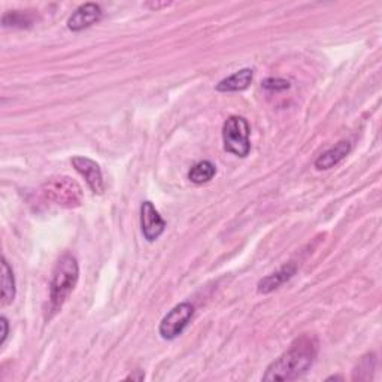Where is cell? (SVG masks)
<instances>
[{
  "label": "cell",
  "instance_id": "cell-1",
  "mask_svg": "<svg viewBox=\"0 0 382 382\" xmlns=\"http://www.w3.org/2000/svg\"><path fill=\"white\" fill-rule=\"evenodd\" d=\"M318 354V339L311 334L297 338L282 355L266 369L263 381H294L303 376Z\"/></svg>",
  "mask_w": 382,
  "mask_h": 382
},
{
  "label": "cell",
  "instance_id": "cell-7",
  "mask_svg": "<svg viewBox=\"0 0 382 382\" xmlns=\"http://www.w3.org/2000/svg\"><path fill=\"white\" fill-rule=\"evenodd\" d=\"M141 227L142 235L148 242H156L166 228V221L149 200H145L141 206Z\"/></svg>",
  "mask_w": 382,
  "mask_h": 382
},
{
  "label": "cell",
  "instance_id": "cell-17",
  "mask_svg": "<svg viewBox=\"0 0 382 382\" xmlns=\"http://www.w3.org/2000/svg\"><path fill=\"white\" fill-rule=\"evenodd\" d=\"M0 326H2V338H0V346H2L6 342L8 338V332H9V326H8V320L5 317L0 318Z\"/></svg>",
  "mask_w": 382,
  "mask_h": 382
},
{
  "label": "cell",
  "instance_id": "cell-9",
  "mask_svg": "<svg viewBox=\"0 0 382 382\" xmlns=\"http://www.w3.org/2000/svg\"><path fill=\"white\" fill-rule=\"evenodd\" d=\"M351 151V144L350 141H341L330 149H327L326 153H322L317 160H315V168L318 170H329L339 165L341 161L350 154Z\"/></svg>",
  "mask_w": 382,
  "mask_h": 382
},
{
  "label": "cell",
  "instance_id": "cell-13",
  "mask_svg": "<svg viewBox=\"0 0 382 382\" xmlns=\"http://www.w3.org/2000/svg\"><path fill=\"white\" fill-rule=\"evenodd\" d=\"M215 173H217V168H215V165L212 163V161L203 160V161H199L198 165H194L190 169L189 179L193 184L202 185V184L210 182L215 177Z\"/></svg>",
  "mask_w": 382,
  "mask_h": 382
},
{
  "label": "cell",
  "instance_id": "cell-2",
  "mask_svg": "<svg viewBox=\"0 0 382 382\" xmlns=\"http://www.w3.org/2000/svg\"><path fill=\"white\" fill-rule=\"evenodd\" d=\"M78 280H79L78 260L72 254H64L55 264L50 284V302L53 312L62 309L67 297L75 290Z\"/></svg>",
  "mask_w": 382,
  "mask_h": 382
},
{
  "label": "cell",
  "instance_id": "cell-19",
  "mask_svg": "<svg viewBox=\"0 0 382 382\" xmlns=\"http://www.w3.org/2000/svg\"><path fill=\"white\" fill-rule=\"evenodd\" d=\"M145 378V375H144V372H141V370H137V375H129V376H127L125 378V381H142Z\"/></svg>",
  "mask_w": 382,
  "mask_h": 382
},
{
  "label": "cell",
  "instance_id": "cell-18",
  "mask_svg": "<svg viewBox=\"0 0 382 382\" xmlns=\"http://www.w3.org/2000/svg\"><path fill=\"white\" fill-rule=\"evenodd\" d=\"M170 5V2H163V4H160V2H149L146 4L148 8H151V9H161V8H168Z\"/></svg>",
  "mask_w": 382,
  "mask_h": 382
},
{
  "label": "cell",
  "instance_id": "cell-20",
  "mask_svg": "<svg viewBox=\"0 0 382 382\" xmlns=\"http://www.w3.org/2000/svg\"><path fill=\"white\" fill-rule=\"evenodd\" d=\"M327 381H342V376H329Z\"/></svg>",
  "mask_w": 382,
  "mask_h": 382
},
{
  "label": "cell",
  "instance_id": "cell-8",
  "mask_svg": "<svg viewBox=\"0 0 382 382\" xmlns=\"http://www.w3.org/2000/svg\"><path fill=\"white\" fill-rule=\"evenodd\" d=\"M102 18V8L97 4L81 5L72 17L67 20V29L72 32H81L93 25H96Z\"/></svg>",
  "mask_w": 382,
  "mask_h": 382
},
{
  "label": "cell",
  "instance_id": "cell-12",
  "mask_svg": "<svg viewBox=\"0 0 382 382\" xmlns=\"http://www.w3.org/2000/svg\"><path fill=\"white\" fill-rule=\"evenodd\" d=\"M17 294V288H15V276L14 271L11 268L8 260L4 257L2 259V294H0V299H2V305H11L14 302Z\"/></svg>",
  "mask_w": 382,
  "mask_h": 382
},
{
  "label": "cell",
  "instance_id": "cell-10",
  "mask_svg": "<svg viewBox=\"0 0 382 382\" xmlns=\"http://www.w3.org/2000/svg\"><path fill=\"white\" fill-rule=\"evenodd\" d=\"M294 273H296V264L293 263L285 264L284 268H281L278 272L260 280V282L257 284V292L260 294H269L273 290H276V288H280L282 284H285L287 281H290Z\"/></svg>",
  "mask_w": 382,
  "mask_h": 382
},
{
  "label": "cell",
  "instance_id": "cell-3",
  "mask_svg": "<svg viewBox=\"0 0 382 382\" xmlns=\"http://www.w3.org/2000/svg\"><path fill=\"white\" fill-rule=\"evenodd\" d=\"M42 194L50 200L67 210H75L84 202V193L81 185L69 177H54L42 185Z\"/></svg>",
  "mask_w": 382,
  "mask_h": 382
},
{
  "label": "cell",
  "instance_id": "cell-6",
  "mask_svg": "<svg viewBox=\"0 0 382 382\" xmlns=\"http://www.w3.org/2000/svg\"><path fill=\"white\" fill-rule=\"evenodd\" d=\"M75 170L84 177L90 190L95 194H103L105 191V181H103L102 169L95 160L83 156H75L72 158Z\"/></svg>",
  "mask_w": 382,
  "mask_h": 382
},
{
  "label": "cell",
  "instance_id": "cell-11",
  "mask_svg": "<svg viewBox=\"0 0 382 382\" xmlns=\"http://www.w3.org/2000/svg\"><path fill=\"white\" fill-rule=\"evenodd\" d=\"M252 78H254L252 69H250V67L240 69V71L235 72L233 75H230V76H227V78L219 81V83L215 87V90L219 91V93L244 91L252 83Z\"/></svg>",
  "mask_w": 382,
  "mask_h": 382
},
{
  "label": "cell",
  "instance_id": "cell-5",
  "mask_svg": "<svg viewBox=\"0 0 382 382\" xmlns=\"http://www.w3.org/2000/svg\"><path fill=\"white\" fill-rule=\"evenodd\" d=\"M193 315H194V306L191 303L182 302L177 305L175 308L168 312L163 320H161L160 327H158L160 336L166 341L177 339L184 332V329L189 326Z\"/></svg>",
  "mask_w": 382,
  "mask_h": 382
},
{
  "label": "cell",
  "instance_id": "cell-14",
  "mask_svg": "<svg viewBox=\"0 0 382 382\" xmlns=\"http://www.w3.org/2000/svg\"><path fill=\"white\" fill-rule=\"evenodd\" d=\"M375 364H376L375 354H367V355L362 357V360L358 362V364L353 370V379L354 381H369L374 375Z\"/></svg>",
  "mask_w": 382,
  "mask_h": 382
},
{
  "label": "cell",
  "instance_id": "cell-4",
  "mask_svg": "<svg viewBox=\"0 0 382 382\" xmlns=\"http://www.w3.org/2000/svg\"><path fill=\"white\" fill-rule=\"evenodd\" d=\"M250 133V124L244 117H238V115L228 117L223 124V142L226 151L242 158L247 157L251 151Z\"/></svg>",
  "mask_w": 382,
  "mask_h": 382
},
{
  "label": "cell",
  "instance_id": "cell-16",
  "mask_svg": "<svg viewBox=\"0 0 382 382\" xmlns=\"http://www.w3.org/2000/svg\"><path fill=\"white\" fill-rule=\"evenodd\" d=\"M261 87L268 91L278 93V91H284L290 88V81L282 79V78H266L261 83Z\"/></svg>",
  "mask_w": 382,
  "mask_h": 382
},
{
  "label": "cell",
  "instance_id": "cell-15",
  "mask_svg": "<svg viewBox=\"0 0 382 382\" xmlns=\"http://www.w3.org/2000/svg\"><path fill=\"white\" fill-rule=\"evenodd\" d=\"M2 22H4L5 27L25 29V27H29L32 25V20L27 15L20 13V11H14V13L5 14L4 18H2Z\"/></svg>",
  "mask_w": 382,
  "mask_h": 382
}]
</instances>
